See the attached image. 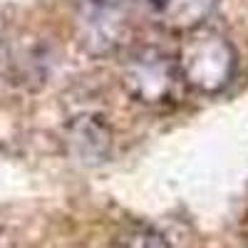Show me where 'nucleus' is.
<instances>
[{
  "label": "nucleus",
  "mask_w": 248,
  "mask_h": 248,
  "mask_svg": "<svg viewBox=\"0 0 248 248\" xmlns=\"http://www.w3.org/2000/svg\"><path fill=\"white\" fill-rule=\"evenodd\" d=\"M124 248H169V243L161 233H156L152 229H141V231H137L127 238Z\"/></svg>",
  "instance_id": "nucleus-4"
},
{
  "label": "nucleus",
  "mask_w": 248,
  "mask_h": 248,
  "mask_svg": "<svg viewBox=\"0 0 248 248\" xmlns=\"http://www.w3.org/2000/svg\"><path fill=\"white\" fill-rule=\"evenodd\" d=\"M181 82L201 94H216L229 87L236 72V50L214 28H194L184 35L176 52Z\"/></svg>",
  "instance_id": "nucleus-1"
},
{
  "label": "nucleus",
  "mask_w": 248,
  "mask_h": 248,
  "mask_svg": "<svg viewBox=\"0 0 248 248\" xmlns=\"http://www.w3.org/2000/svg\"><path fill=\"white\" fill-rule=\"evenodd\" d=\"M67 144L70 152L87 164L105 161L112 149V129L105 124L102 117L85 114L67 124Z\"/></svg>",
  "instance_id": "nucleus-3"
},
{
  "label": "nucleus",
  "mask_w": 248,
  "mask_h": 248,
  "mask_svg": "<svg viewBox=\"0 0 248 248\" xmlns=\"http://www.w3.org/2000/svg\"><path fill=\"white\" fill-rule=\"evenodd\" d=\"M181 82L176 57H169L159 47L137 50L122 67V85L132 99L141 105H164L176 94Z\"/></svg>",
  "instance_id": "nucleus-2"
}]
</instances>
